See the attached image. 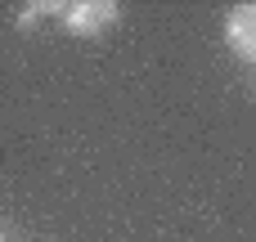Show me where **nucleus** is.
<instances>
[{
    "mask_svg": "<svg viewBox=\"0 0 256 242\" xmlns=\"http://www.w3.org/2000/svg\"><path fill=\"white\" fill-rule=\"evenodd\" d=\"M117 18H122V9L112 0H81V4L63 9V27L72 36H99V31L117 27Z\"/></svg>",
    "mask_w": 256,
    "mask_h": 242,
    "instance_id": "1",
    "label": "nucleus"
},
{
    "mask_svg": "<svg viewBox=\"0 0 256 242\" xmlns=\"http://www.w3.org/2000/svg\"><path fill=\"white\" fill-rule=\"evenodd\" d=\"M225 45L256 67V4H234L225 13Z\"/></svg>",
    "mask_w": 256,
    "mask_h": 242,
    "instance_id": "2",
    "label": "nucleus"
},
{
    "mask_svg": "<svg viewBox=\"0 0 256 242\" xmlns=\"http://www.w3.org/2000/svg\"><path fill=\"white\" fill-rule=\"evenodd\" d=\"M0 242H4V234H0Z\"/></svg>",
    "mask_w": 256,
    "mask_h": 242,
    "instance_id": "3",
    "label": "nucleus"
}]
</instances>
